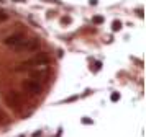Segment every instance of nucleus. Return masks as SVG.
Wrapping results in <instances>:
<instances>
[{"label":"nucleus","mask_w":146,"mask_h":137,"mask_svg":"<svg viewBox=\"0 0 146 137\" xmlns=\"http://www.w3.org/2000/svg\"><path fill=\"white\" fill-rule=\"evenodd\" d=\"M25 39H27V36H25V34L17 33V34L7 36V38L3 39V44L8 46V47H12V49H15V51H20V47H21V44L25 43Z\"/></svg>","instance_id":"obj_1"},{"label":"nucleus","mask_w":146,"mask_h":137,"mask_svg":"<svg viewBox=\"0 0 146 137\" xmlns=\"http://www.w3.org/2000/svg\"><path fill=\"white\" fill-rule=\"evenodd\" d=\"M69 21H71L69 18H62V20H61V23H64V25H66V23H69Z\"/></svg>","instance_id":"obj_10"},{"label":"nucleus","mask_w":146,"mask_h":137,"mask_svg":"<svg viewBox=\"0 0 146 137\" xmlns=\"http://www.w3.org/2000/svg\"><path fill=\"white\" fill-rule=\"evenodd\" d=\"M5 100H7V104L12 108V109L20 111L21 106H23V100L20 98V95H18L17 91H8L7 96H5Z\"/></svg>","instance_id":"obj_2"},{"label":"nucleus","mask_w":146,"mask_h":137,"mask_svg":"<svg viewBox=\"0 0 146 137\" xmlns=\"http://www.w3.org/2000/svg\"><path fill=\"white\" fill-rule=\"evenodd\" d=\"M120 28H121V21L115 20V21L112 23V29H113V31H120Z\"/></svg>","instance_id":"obj_4"},{"label":"nucleus","mask_w":146,"mask_h":137,"mask_svg":"<svg viewBox=\"0 0 146 137\" xmlns=\"http://www.w3.org/2000/svg\"><path fill=\"white\" fill-rule=\"evenodd\" d=\"M0 124H7V116L0 111Z\"/></svg>","instance_id":"obj_6"},{"label":"nucleus","mask_w":146,"mask_h":137,"mask_svg":"<svg viewBox=\"0 0 146 137\" xmlns=\"http://www.w3.org/2000/svg\"><path fill=\"white\" fill-rule=\"evenodd\" d=\"M82 123H84V124H92V121H90L89 117H84V119H82Z\"/></svg>","instance_id":"obj_9"},{"label":"nucleus","mask_w":146,"mask_h":137,"mask_svg":"<svg viewBox=\"0 0 146 137\" xmlns=\"http://www.w3.org/2000/svg\"><path fill=\"white\" fill-rule=\"evenodd\" d=\"M102 21H104V18H102V16H95V18H94V23H97V25H100Z\"/></svg>","instance_id":"obj_7"},{"label":"nucleus","mask_w":146,"mask_h":137,"mask_svg":"<svg viewBox=\"0 0 146 137\" xmlns=\"http://www.w3.org/2000/svg\"><path fill=\"white\" fill-rule=\"evenodd\" d=\"M90 3H92V5H97V0H90Z\"/></svg>","instance_id":"obj_12"},{"label":"nucleus","mask_w":146,"mask_h":137,"mask_svg":"<svg viewBox=\"0 0 146 137\" xmlns=\"http://www.w3.org/2000/svg\"><path fill=\"white\" fill-rule=\"evenodd\" d=\"M118 100H120V95L118 93H113L112 95V101H118Z\"/></svg>","instance_id":"obj_8"},{"label":"nucleus","mask_w":146,"mask_h":137,"mask_svg":"<svg viewBox=\"0 0 146 137\" xmlns=\"http://www.w3.org/2000/svg\"><path fill=\"white\" fill-rule=\"evenodd\" d=\"M7 18H8L7 12H3V10H0V23H2V21H5Z\"/></svg>","instance_id":"obj_5"},{"label":"nucleus","mask_w":146,"mask_h":137,"mask_svg":"<svg viewBox=\"0 0 146 137\" xmlns=\"http://www.w3.org/2000/svg\"><path fill=\"white\" fill-rule=\"evenodd\" d=\"M136 13H138V16H143V10H141V8H138V10H136Z\"/></svg>","instance_id":"obj_11"},{"label":"nucleus","mask_w":146,"mask_h":137,"mask_svg":"<svg viewBox=\"0 0 146 137\" xmlns=\"http://www.w3.org/2000/svg\"><path fill=\"white\" fill-rule=\"evenodd\" d=\"M23 90L28 91V93H31V95H40L41 93V83L40 82H36V80H27V82H23Z\"/></svg>","instance_id":"obj_3"}]
</instances>
